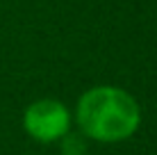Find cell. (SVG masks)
Listing matches in <instances>:
<instances>
[{
	"instance_id": "1",
	"label": "cell",
	"mask_w": 157,
	"mask_h": 155,
	"mask_svg": "<svg viewBox=\"0 0 157 155\" xmlns=\"http://www.w3.org/2000/svg\"><path fill=\"white\" fill-rule=\"evenodd\" d=\"M75 121L84 137L102 144L130 139L141 126V110L132 94L121 87L100 84L80 96Z\"/></svg>"
},
{
	"instance_id": "2",
	"label": "cell",
	"mask_w": 157,
	"mask_h": 155,
	"mask_svg": "<svg viewBox=\"0 0 157 155\" xmlns=\"http://www.w3.org/2000/svg\"><path fill=\"white\" fill-rule=\"evenodd\" d=\"M71 112L55 98H39L30 103L23 112V128L32 139L41 144L59 141L71 130Z\"/></svg>"
},
{
	"instance_id": "3",
	"label": "cell",
	"mask_w": 157,
	"mask_h": 155,
	"mask_svg": "<svg viewBox=\"0 0 157 155\" xmlns=\"http://www.w3.org/2000/svg\"><path fill=\"white\" fill-rule=\"evenodd\" d=\"M59 141H62V155H84L86 153V141H84L82 132L73 135V132L68 130Z\"/></svg>"
}]
</instances>
